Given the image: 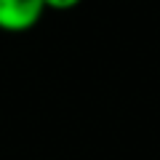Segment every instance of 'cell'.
Returning <instances> with one entry per match:
<instances>
[{
	"label": "cell",
	"instance_id": "2",
	"mask_svg": "<svg viewBox=\"0 0 160 160\" xmlns=\"http://www.w3.org/2000/svg\"><path fill=\"white\" fill-rule=\"evenodd\" d=\"M46 3V11L51 8V11H69V8L80 6V0H43Z\"/></svg>",
	"mask_w": 160,
	"mask_h": 160
},
{
	"label": "cell",
	"instance_id": "1",
	"mask_svg": "<svg viewBox=\"0 0 160 160\" xmlns=\"http://www.w3.org/2000/svg\"><path fill=\"white\" fill-rule=\"evenodd\" d=\"M43 0H0V29L6 32H27L43 19Z\"/></svg>",
	"mask_w": 160,
	"mask_h": 160
}]
</instances>
